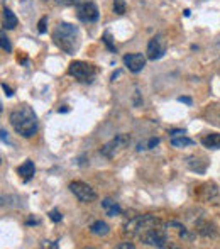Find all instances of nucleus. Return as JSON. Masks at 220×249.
Returning <instances> with one entry per match:
<instances>
[{
	"mask_svg": "<svg viewBox=\"0 0 220 249\" xmlns=\"http://www.w3.org/2000/svg\"><path fill=\"white\" fill-rule=\"evenodd\" d=\"M10 125L22 138H31L37 132V117L29 105H17L9 115Z\"/></svg>",
	"mask_w": 220,
	"mask_h": 249,
	"instance_id": "nucleus-1",
	"label": "nucleus"
},
{
	"mask_svg": "<svg viewBox=\"0 0 220 249\" xmlns=\"http://www.w3.org/2000/svg\"><path fill=\"white\" fill-rule=\"evenodd\" d=\"M54 44L66 54H75L80 46V31L76 26L68 22H59L53 31Z\"/></svg>",
	"mask_w": 220,
	"mask_h": 249,
	"instance_id": "nucleus-2",
	"label": "nucleus"
},
{
	"mask_svg": "<svg viewBox=\"0 0 220 249\" xmlns=\"http://www.w3.org/2000/svg\"><path fill=\"white\" fill-rule=\"evenodd\" d=\"M166 227H168V224H165L163 220H159V222L152 224L151 227H148L139 237H141L142 243H146L148 246L166 248V244H168V229Z\"/></svg>",
	"mask_w": 220,
	"mask_h": 249,
	"instance_id": "nucleus-3",
	"label": "nucleus"
},
{
	"mask_svg": "<svg viewBox=\"0 0 220 249\" xmlns=\"http://www.w3.org/2000/svg\"><path fill=\"white\" fill-rule=\"evenodd\" d=\"M68 73L71 76H75L78 82L92 83L97 76V68L85 61H73V63H69V66H68Z\"/></svg>",
	"mask_w": 220,
	"mask_h": 249,
	"instance_id": "nucleus-4",
	"label": "nucleus"
},
{
	"mask_svg": "<svg viewBox=\"0 0 220 249\" xmlns=\"http://www.w3.org/2000/svg\"><path fill=\"white\" fill-rule=\"evenodd\" d=\"M129 142H131V136H129V134H117L115 138H112L107 144L102 146L100 154H102V156H105V158H109V160H112V158H114L120 149H124Z\"/></svg>",
	"mask_w": 220,
	"mask_h": 249,
	"instance_id": "nucleus-5",
	"label": "nucleus"
},
{
	"mask_svg": "<svg viewBox=\"0 0 220 249\" xmlns=\"http://www.w3.org/2000/svg\"><path fill=\"white\" fill-rule=\"evenodd\" d=\"M69 190H71V194L83 203L95 202L97 197H99L97 192L93 190L88 183H85V181H71V183H69Z\"/></svg>",
	"mask_w": 220,
	"mask_h": 249,
	"instance_id": "nucleus-6",
	"label": "nucleus"
},
{
	"mask_svg": "<svg viewBox=\"0 0 220 249\" xmlns=\"http://www.w3.org/2000/svg\"><path fill=\"white\" fill-rule=\"evenodd\" d=\"M168 50V41L163 34H156L151 41L148 43V59L156 61V59H161L166 54Z\"/></svg>",
	"mask_w": 220,
	"mask_h": 249,
	"instance_id": "nucleus-7",
	"label": "nucleus"
},
{
	"mask_svg": "<svg viewBox=\"0 0 220 249\" xmlns=\"http://www.w3.org/2000/svg\"><path fill=\"white\" fill-rule=\"evenodd\" d=\"M76 16H78V19L82 22H95V20H99L100 12L95 3L86 0V2L76 5Z\"/></svg>",
	"mask_w": 220,
	"mask_h": 249,
	"instance_id": "nucleus-8",
	"label": "nucleus"
},
{
	"mask_svg": "<svg viewBox=\"0 0 220 249\" xmlns=\"http://www.w3.org/2000/svg\"><path fill=\"white\" fill-rule=\"evenodd\" d=\"M124 65L129 68V71L139 73L144 70L146 66V56H142L141 53H132V54L124 56Z\"/></svg>",
	"mask_w": 220,
	"mask_h": 249,
	"instance_id": "nucleus-9",
	"label": "nucleus"
},
{
	"mask_svg": "<svg viewBox=\"0 0 220 249\" xmlns=\"http://www.w3.org/2000/svg\"><path fill=\"white\" fill-rule=\"evenodd\" d=\"M195 231H197L202 237L217 236V226H215L212 220H198V222L195 224Z\"/></svg>",
	"mask_w": 220,
	"mask_h": 249,
	"instance_id": "nucleus-10",
	"label": "nucleus"
},
{
	"mask_svg": "<svg viewBox=\"0 0 220 249\" xmlns=\"http://www.w3.org/2000/svg\"><path fill=\"white\" fill-rule=\"evenodd\" d=\"M17 173H19V177L27 183V181H31V178L34 177V173H36V166H34V163L31 160H26L17 168Z\"/></svg>",
	"mask_w": 220,
	"mask_h": 249,
	"instance_id": "nucleus-11",
	"label": "nucleus"
},
{
	"mask_svg": "<svg viewBox=\"0 0 220 249\" xmlns=\"http://www.w3.org/2000/svg\"><path fill=\"white\" fill-rule=\"evenodd\" d=\"M202 144L207 149H220V132H210L202 138Z\"/></svg>",
	"mask_w": 220,
	"mask_h": 249,
	"instance_id": "nucleus-12",
	"label": "nucleus"
},
{
	"mask_svg": "<svg viewBox=\"0 0 220 249\" xmlns=\"http://www.w3.org/2000/svg\"><path fill=\"white\" fill-rule=\"evenodd\" d=\"M102 207H103V210H105L107 215H110V217H115V215H118V213L122 212L120 205H118V203L115 202V200H112V198H103L102 200Z\"/></svg>",
	"mask_w": 220,
	"mask_h": 249,
	"instance_id": "nucleus-13",
	"label": "nucleus"
},
{
	"mask_svg": "<svg viewBox=\"0 0 220 249\" xmlns=\"http://www.w3.org/2000/svg\"><path fill=\"white\" fill-rule=\"evenodd\" d=\"M17 27V17L16 14L12 12L10 9H3V29H16Z\"/></svg>",
	"mask_w": 220,
	"mask_h": 249,
	"instance_id": "nucleus-14",
	"label": "nucleus"
},
{
	"mask_svg": "<svg viewBox=\"0 0 220 249\" xmlns=\"http://www.w3.org/2000/svg\"><path fill=\"white\" fill-rule=\"evenodd\" d=\"M90 231H92V234H95V236H107V234L110 232V227L107 222H103V220H95V222L90 226Z\"/></svg>",
	"mask_w": 220,
	"mask_h": 249,
	"instance_id": "nucleus-15",
	"label": "nucleus"
},
{
	"mask_svg": "<svg viewBox=\"0 0 220 249\" xmlns=\"http://www.w3.org/2000/svg\"><path fill=\"white\" fill-rule=\"evenodd\" d=\"M171 144H173L174 148H185V146L193 144V141L183 134V136H176V138H171Z\"/></svg>",
	"mask_w": 220,
	"mask_h": 249,
	"instance_id": "nucleus-16",
	"label": "nucleus"
},
{
	"mask_svg": "<svg viewBox=\"0 0 220 249\" xmlns=\"http://www.w3.org/2000/svg\"><path fill=\"white\" fill-rule=\"evenodd\" d=\"M112 9H114V12L117 14V16H124V14L127 12V3H125V0H114Z\"/></svg>",
	"mask_w": 220,
	"mask_h": 249,
	"instance_id": "nucleus-17",
	"label": "nucleus"
},
{
	"mask_svg": "<svg viewBox=\"0 0 220 249\" xmlns=\"http://www.w3.org/2000/svg\"><path fill=\"white\" fill-rule=\"evenodd\" d=\"M86 2V0H56L58 5H63V7H68V5H80V3Z\"/></svg>",
	"mask_w": 220,
	"mask_h": 249,
	"instance_id": "nucleus-18",
	"label": "nucleus"
},
{
	"mask_svg": "<svg viewBox=\"0 0 220 249\" xmlns=\"http://www.w3.org/2000/svg\"><path fill=\"white\" fill-rule=\"evenodd\" d=\"M0 39H2V50H3V51H5V53H10V51H12V46H10V41H9V37L5 36V33H2Z\"/></svg>",
	"mask_w": 220,
	"mask_h": 249,
	"instance_id": "nucleus-19",
	"label": "nucleus"
},
{
	"mask_svg": "<svg viewBox=\"0 0 220 249\" xmlns=\"http://www.w3.org/2000/svg\"><path fill=\"white\" fill-rule=\"evenodd\" d=\"M103 43L107 44V48H109V50H110L112 53H117V50H115V46L112 44V41H110V34H109V33L103 34Z\"/></svg>",
	"mask_w": 220,
	"mask_h": 249,
	"instance_id": "nucleus-20",
	"label": "nucleus"
},
{
	"mask_svg": "<svg viewBox=\"0 0 220 249\" xmlns=\"http://www.w3.org/2000/svg\"><path fill=\"white\" fill-rule=\"evenodd\" d=\"M46 24H48V17L44 16V17H41V20H39V24H37V29H39V34H44L46 33Z\"/></svg>",
	"mask_w": 220,
	"mask_h": 249,
	"instance_id": "nucleus-21",
	"label": "nucleus"
},
{
	"mask_svg": "<svg viewBox=\"0 0 220 249\" xmlns=\"http://www.w3.org/2000/svg\"><path fill=\"white\" fill-rule=\"evenodd\" d=\"M50 219L53 220V222H61L63 215H61V213L58 212V210L54 209V210H51V212H50Z\"/></svg>",
	"mask_w": 220,
	"mask_h": 249,
	"instance_id": "nucleus-22",
	"label": "nucleus"
},
{
	"mask_svg": "<svg viewBox=\"0 0 220 249\" xmlns=\"http://www.w3.org/2000/svg\"><path fill=\"white\" fill-rule=\"evenodd\" d=\"M159 144V138H151L148 141V149H152V148H156V146Z\"/></svg>",
	"mask_w": 220,
	"mask_h": 249,
	"instance_id": "nucleus-23",
	"label": "nucleus"
},
{
	"mask_svg": "<svg viewBox=\"0 0 220 249\" xmlns=\"http://www.w3.org/2000/svg\"><path fill=\"white\" fill-rule=\"evenodd\" d=\"M115 248H117V249H134L135 246L132 243H122V244H117Z\"/></svg>",
	"mask_w": 220,
	"mask_h": 249,
	"instance_id": "nucleus-24",
	"label": "nucleus"
},
{
	"mask_svg": "<svg viewBox=\"0 0 220 249\" xmlns=\"http://www.w3.org/2000/svg\"><path fill=\"white\" fill-rule=\"evenodd\" d=\"M2 89H3V92H5L7 97H12L14 95L12 89H10V87H7V83H2Z\"/></svg>",
	"mask_w": 220,
	"mask_h": 249,
	"instance_id": "nucleus-25",
	"label": "nucleus"
},
{
	"mask_svg": "<svg viewBox=\"0 0 220 249\" xmlns=\"http://www.w3.org/2000/svg\"><path fill=\"white\" fill-rule=\"evenodd\" d=\"M185 131H181V129H174V131H169V136L171 138H176V136H183Z\"/></svg>",
	"mask_w": 220,
	"mask_h": 249,
	"instance_id": "nucleus-26",
	"label": "nucleus"
},
{
	"mask_svg": "<svg viewBox=\"0 0 220 249\" xmlns=\"http://www.w3.org/2000/svg\"><path fill=\"white\" fill-rule=\"evenodd\" d=\"M180 102H183V104H186V105H191L193 104V100L190 99V97H180V99H178Z\"/></svg>",
	"mask_w": 220,
	"mask_h": 249,
	"instance_id": "nucleus-27",
	"label": "nucleus"
},
{
	"mask_svg": "<svg viewBox=\"0 0 220 249\" xmlns=\"http://www.w3.org/2000/svg\"><path fill=\"white\" fill-rule=\"evenodd\" d=\"M0 134H2V141L3 142L9 141V139H7V131H5V129H2V131H0Z\"/></svg>",
	"mask_w": 220,
	"mask_h": 249,
	"instance_id": "nucleus-28",
	"label": "nucleus"
},
{
	"mask_svg": "<svg viewBox=\"0 0 220 249\" xmlns=\"http://www.w3.org/2000/svg\"><path fill=\"white\" fill-rule=\"evenodd\" d=\"M39 222V220H36V219H29L27 220V224H29V226H33V224H37Z\"/></svg>",
	"mask_w": 220,
	"mask_h": 249,
	"instance_id": "nucleus-29",
	"label": "nucleus"
}]
</instances>
